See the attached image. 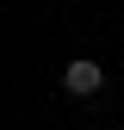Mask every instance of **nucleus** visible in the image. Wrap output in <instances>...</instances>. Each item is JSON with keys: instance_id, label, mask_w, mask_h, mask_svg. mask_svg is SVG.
Listing matches in <instances>:
<instances>
[{"instance_id": "1", "label": "nucleus", "mask_w": 124, "mask_h": 130, "mask_svg": "<svg viewBox=\"0 0 124 130\" xmlns=\"http://www.w3.org/2000/svg\"><path fill=\"white\" fill-rule=\"evenodd\" d=\"M62 87L87 99V93H99V87H105V68H99V62H87V56H74L68 68H62Z\"/></svg>"}]
</instances>
